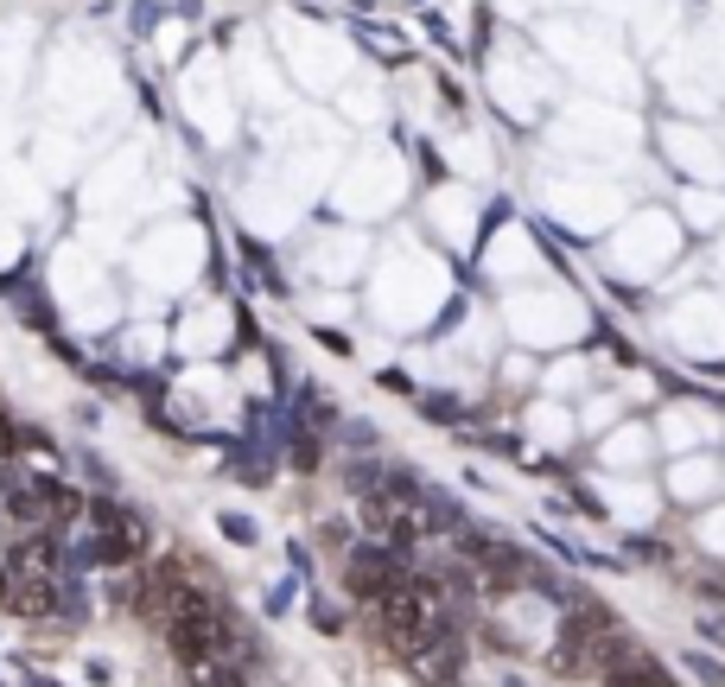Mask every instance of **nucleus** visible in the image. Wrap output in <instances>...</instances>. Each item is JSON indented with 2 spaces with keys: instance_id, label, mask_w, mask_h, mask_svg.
<instances>
[{
  "instance_id": "f257e3e1",
  "label": "nucleus",
  "mask_w": 725,
  "mask_h": 687,
  "mask_svg": "<svg viewBox=\"0 0 725 687\" xmlns=\"http://www.w3.org/2000/svg\"><path fill=\"white\" fill-rule=\"evenodd\" d=\"M376 617H382V636H389V649H401V656L414 662L420 649H433L440 636L459 631V617H452V605H445V585L433 580H408L401 592H389L382 605H376Z\"/></svg>"
},
{
  "instance_id": "f03ea898",
  "label": "nucleus",
  "mask_w": 725,
  "mask_h": 687,
  "mask_svg": "<svg viewBox=\"0 0 725 687\" xmlns=\"http://www.w3.org/2000/svg\"><path fill=\"white\" fill-rule=\"evenodd\" d=\"M408 580H414V573L401 566V548H389V541H382V548H362V541L350 548V592H357V598L382 605V598L401 592Z\"/></svg>"
},
{
  "instance_id": "7ed1b4c3",
  "label": "nucleus",
  "mask_w": 725,
  "mask_h": 687,
  "mask_svg": "<svg viewBox=\"0 0 725 687\" xmlns=\"http://www.w3.org/2000/svg\"><path fill=\"white\" fill-rule=\"evenodd\" d=\"M414 675H420L427 687H459V681H465V643H459V631L440 636L433 649H420V656H414Z\"/></svg>"
},
{
  "instance_id": "20e7f679",
  "label": "nucleus",
  "mask_w": 725,
  "mask_h": 687,
  "mask_svg": "<svg viewBox=\"0 0 725 687\" xmlns=\"http://www.w3.org/2000/svg\"><path fill=\"white\" fill-rule=\"evenodd\" d=\"M185 681H191V687H249V681H242V668H235L230 656L191 662V668H185Z\"/></svg>"
},
{
  "instance_id": "39448f33",
  "label": "nucleus",
  "mask_w": 725,
  "mask_h": 687,
  "mask_svg": "<svg viewBox=\"0 0 725 687\" xmlns=\"http://www.w3.org/2000/svg\"><path fill=\"white\" fill-rule=\"evenodd\" d=\"M382 483H389V465H376V458H350L344 465V490L350 497H376Z\"/></svg>"
},
{
  "instance_id": "423d86ee",
  "label": "nucleus",
  "mask_w": 725,
  "mask_h": 687,
  "mask_svg": "<svg viewBox=\"0 0 725 687\" xmlns=\"http://www.w3.org/2000/svg\"><path fill=\"white\" fill-rule=\"evenodd\" d=\"M687 675H694L700 687H725V662H719V656H700V649H687Z\"/></svg>"
},
{
  "instance_id": "0eeeda50",
  "label": "nucleus",
  "mask_w": 725,
  "mask_h": 687,
  "mask_svg": "<svg viewBox=\"0 0 725 687\" xmlns=\"http://www.w3.org/2000/svg\"><path fill=\"white\" fill-rule=\"evenodd\" d=\"M217 522H223V534H230V541H242V548H255V541H261V529L249 522V516H235V509H230V516H217Z\"/></svg>"
},
{
  "instance_id": "6e6552de",
  "label": "nucleus",
  "mask_w": 725,
  "mask_h": 687,
  "mask_svg": "<svg viewBox=\"0 0 725 687\" xmlns=\"http://www.w3.org/2000/svg\"><path fill=\"white\" fill-rule=\"evenodd\" d=\"M312 624H318L325 636H337V631H344V611H337L332 598H312Z\"/></svg>"
},
{
  "instance_id": "1a4fd4ad",
  "label": "nucleus",
  "mask_w": 725,
  "mask_h": 687,
  "mask_svg": "<svg viewBox=\"0 0 725 687\" xmlns=\"http://www.w3.org/2000/svg\"><path fill=\"white\" fill-rule=\"evenodd\" d=\"M83 471L96 478V490H115V471H108V465H103V458H96V452H83Z\"/></svg>"
},
{
  "instance_id": "9d476101",
  "label": "nucleus",
  "mask_w": 725,
  "mask_h": 687,
  "mask_svg": "<svg viewBox=\"0 0 725 687\" xmlns=\"http://www.w3.org/2000/svg\"><path fill=\"white\" fill-rule=\"evenodd\" d=\"M325 541H332V548H357V529L337 516V522H325Z\"/></svg>"
},
{
  "instance_id": "9b49d317",
  "label": "nucleus",
  "mask_w": 725,
  "mask_h": 687,
  "mask_svg": "<svg viewBox=\"0 0 725 687\" xmlns=\"http://www.w3.org/2000/svg\"><path fill=\"white\" fill-rule=\"evenodd\" d=\"M700 636H706V643H719V649H725V611H706V617H700Z\"/></svg>"
},
{
  "instance_id": "f8f14e48",
  "label": "nucleus",
  "mask_w": 725,
  "mask_h": 687,
  "mask_svg": "<svg viewBox=\"0 0 725 687\" xmlns=\"http://www.w3.org/2000/svg\"><path fill=\"white\" fill-rule=\"evenodd\" d=\"M427 414H433V420H440V427H445V420L459 414V402H445V395H427Z\"/></svg>"
},
{
  "instance_id": "ddd939ff",
  "label": "nucleus",
  "mask_w": 725,
  "mask_h": 687,
  "mask_svg": "<svg viewBox=\"0 0 725 687\" xmlns=\"http://www.w3.org/2000/svg\"><path fill=\"white\" fill-rule=\"evenodd\" d=\"M630 554H637V560H669V554H662V541H630Z\"/></svg>"
},
{
  "instance_id": "4468645a",
  "label": "nucleus",
  "mask_w": 725,
  "mask_h": 687,
  "mask_svg": "<svg viewBox=\"0 0 725 687\" xmlns=\"http://www.w3.org/2000/svg\"><path fill=\"white\" fill-rule=\"evenodd\" d=\"M27 687H57V681H39V675H32V681H27Z\"/></svg>"
}]
</instances>
